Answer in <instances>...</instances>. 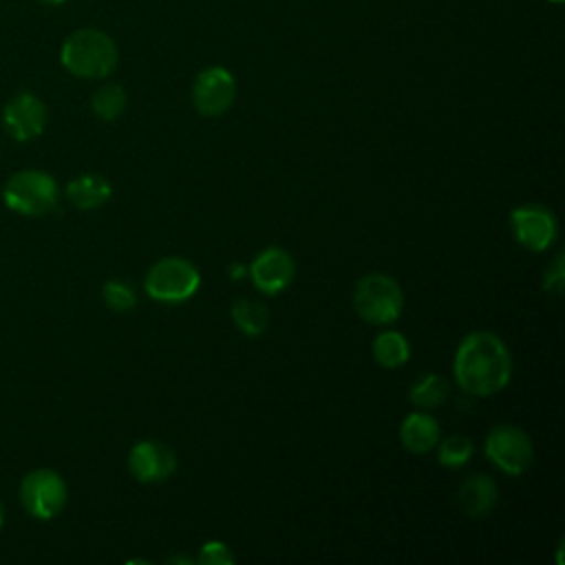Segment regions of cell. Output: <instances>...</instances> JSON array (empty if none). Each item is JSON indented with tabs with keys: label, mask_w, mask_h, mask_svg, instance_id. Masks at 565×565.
<instances>
[{
	"label": "cell",
	"mask_w": 565,
	"mask_h": 565,
	"mask_svg": "<svg viewBox=\"0 0 565 565\" xmlns=\"http://www.w3.org/2000/svg\"><path fill=\"white\" fill-rule=\"evenodd\" d=\"M452 373L463 393L488 397L508 386L512 377V355L497 333L472 331L455 351Z\"/></svg>",
	"instance_id": "1"
},
{
	"label": "cell",
	"mask_w": 565,
	"mask_h": 565,
	"mask_svg": "<svg viewBox=\"0 0 565 565\" xmlns=\"http://www.w3.org/2000/svg\"><path fill=\"white\" fill-rule=\"evenodd\" d=\"M60 62L79 79H104L117 68L119 49L106 31L84 26L62 42Z\"/></svg>",
	"instance_id": "2"
},
{
	"label": "cell",
	"mask_w": 565,
	"mask_h": 565,
	"mask_svg": "<svg viewBox=\"0 0 565 565\" xmlns=\"http://www.w3.org/2000/svg\"><path fill=\"white\" fill-rule=\"evenodd\" d=\"M2 201L11 212L20 216H44L57 207L60 185L53 179V174L44 170H18L4 183Z\"/></svg>",
	"instance_id": "3"
},
{
	"label": "cell",
	"mask_w": 565,
	"mask_h": 565,
	"mask_svg": "<svg viewBox=\"0 0 565 565\" xmlns=\"http://www.w3.org/2000/svg\"><path fill=\"white\" fill-rule=\"evenodd\" d=\"M353 309L369 324H391L404 309L402 287L388 274H366L355 282Z\"/></svg>",
	"instance_id": "4"
},
{
	"label": "cell",
	"mask_w": 565,
	"mask_h": 565,
	"mask_svg": "<svg viewBox=\"0 0 565 565\" xmlns=\"http://www.w3.org/2000/svg\"><path fill=\"white\" fill-rule=\"evenodd\" d=\"M201 287V274L192 260L181 256H166L157 260L146 274V294L166 305H177L190 300Z\"/></svg>",
	"instance_id": "5"
},
{
	"label": "cell",
	"mask_w": 565,
	"mask_h": 565,
	"mask_svg": "<svg viewBox=\"0 0 565 565\" xmlns=\"http://www.w3.org/2000/svg\"><path fill=\"white\" fill-rule=\"evenodd\" d=\"M18 494L22 508L33 519L51 521L66 508L68 486L57 470L35 468L22 477Z\"/></svg>",
	"instance_id": "6"
},
{
	"label": "cell",
	"mask_w": 565,
	"mask_h": 565,
	"mask_svg": "<svg viewBox=\"0 0 565 565\" xmlns=\"http://www.w3.org/2000/svg\"><path fill=\"white\" fill-rule=\"evenodd\" d=\"M486 457L505 475H523L534 459L532 439L525 430L512 424H499L488 430L483 444Z\"/></svg>",
	"instance_id": "7"
},
{
	"label": "cell",
	"mask_w": 565,
	"mask_h": 565,
	"mask_svg": "<svg viewBox=\"0 0 565 565\" xmlns=\"http://www.w3.org/2000/svg\"><path fill=\"white\" fill-rule=\"evenodd\" d=\"M236 79L223 66L203 68L192 84V106L203 117H218L234 104Z\"/></svg>",
	"instance_id": "8"
},
{
	"label": "cell",
	"mask_w": 565,
	"mask_h": 565,
	"mask_svg": "<svg viewBox=\"0 0 565 565\" xmlns=\"http://www.w3.org/2000/svg\"><path fill=\"white\" fill-rule=\"evenodd\" d=\"M510 225L519 245L530 252H545L558 234L556 216L552 214V210L539 203H525L514 207L510 212Z\"/></svg>",
	"instance_id": "9"
},
{
	"label": "cell",
	"mask_w": 565,
	"mask_h": 565,
	"mask_svg": "<svg viewBox=\"0 0 565 565\" xmlns=\"http://www.w3.org/2000/svg\"><path fill=\"white\" fill-rule=\"evenodd\" d=\"M46 106L44 102L29 90L13 95L2 108V126L11 139L24 143L40 137L46 128Z\"/></svg>",
	"instance_id": "10"
},
{
	"label": "cell",
	"mask_w": 565,
	"mask_h": 565,
	"mask_svg": "<svg viewBox=\"0 0 565 565\" xmlns=\"http://www.w3.org/2000/svg\"><path fill=\"white\" fill-rule=\"evenodd\" d=\"M128 470L141 483H159L177 470V455L161 441L143 439L130 448Z\"/></svg>",
	"instance_id": "11"
},
{
	"label": "cell",
	"mask_w": 565,
	"mask_h": 565,
	"mask_svg": "<svg viewBox=\"0 0 565 565\" xmlns=\"http://www.w3.org/2000/svg\"><path fill=\"white\" fill-rule=\"evenodd\" d=\"M247 271L258 291H263L265 296H274L291 285L296 276V263L289 252L280 247H267L249 263Z\"/></svg>",
	"instance_id": "12"
},
{
	"label": "cell",
	"mask_w": 565,
	"mask_h": 565,
	"mask_svg": "<svg viewBox=\"0 0 565 565\" xmlns=\"http://www.w3.org/2000/svg\"><path fill=\"white\" fill-rule=\"evenodd\" d=\"M499 501V488L488 475H470L457 490V503L470 519H481L492 512Z\"/></svg>",
	"instance_id": "13"
},
{
	"label": "cell",
	"mask_w": 565,
	"mask_h": 565,
	"mask_svg": "<svg viewBox=\"0 0 565 565\" xmlns=\"http://www.w3.org/2000/svg\"><path fill=\"white\" fill-rule=\"evenodd\" d=\"M439 437H441L439 422L426 411H415V413L406 415L399 426L402 446L415 455L433 450L437 446Z\"/></svg>",
	"instance_id": "14"
},
{
	"label": "cell",
	"mask_w": 565,
	"mask_h": 565,
	"mask_svg": "<svg viewBox=\"0 0 565 565\" xmlns=\"http://www.w3.org/2000/svg\"><path fill=\"white\" fill-rule=\"evenodd\" d=\"M110 194H113L110 183L106 181V177H102L97 172L77 174L66 185V199L71 201V205H75L77 210H84V212L102 207L110 199Z\"/></svg>",
	"instance_id": "15"
},
{
	"label": "cell",
	"mask_w": 565,
	"mask_h": 565,
	"mask_svg": "<svg viewBox=\"0 0 565 565\" xmlns=\"http://www.w3.org/2000/svg\"><path fill=\"white\" fill-rule=\"evenodd\" d=\"M373 358L384 369H399L411 358V344L399 331H382L371 344Z\"/></svg>",
	"instance_id": "16"
},
{
	"label": "cell",
	"mask_w": 565,
	"mask_h": 565,
	"mask_svg": "<svg viewBox=\"0 0 565 565\" xmlns=\"http://www.w3.org/2000/svg\"><path fill=\"white\" fill-rule=\"evenodd\" d=\"M230 313H232V320L238 327V331L249 338H258L267 329V322H269L267 307L252 298H238L232 305Z\"/></svg>",
	"instance_id": "17"
},
{
	"label": "cell",
	"mask_w": 565,
	"mask_h": 565,
	"mask_svg": "<svg viewBox=\"0 0 565 565\" xmlns=\"http://www.w3.org/2000/svg\"><path fill=\"white\" fill-rule=\"evenodd\" d=\"M448 380L437 373H426L417 377L408 391V399L419 408H437L448 397Z\"/></svg>",
	"instance_id": "18"
},
{
	"label": "cell",
	"mask_w": 565,
	"mask_h": 565,
	"mask_svg": "<svg viewBox=\"0 0 565 565\" xmlns=\"http://www.w3.org/2000/svg\"><path fill=\"white\" fill-rule=\"evenodd\" d=\"M90 108L102 121H115L126 110V90L115 82H106L93 93Z\"/></svg>",
	"instance_id": "19"
},
{
	"label": "cell",
	"mask_w": 565,
	"mask_h": 565,
	"mask_svg": "<svg viewBox=\"0 0 565 565\" xmlns=\"http://www.w3.org/2000/svg\"><path fill=\"white\" fill-rule=\"evenodd\" d=\"M437 459L446 468H461L466 466L475 455V444L466 435H450L444 441H437Z\"/></svg>",
	"instance_id": "20"
},
{
	"label": "cell",
	"mask_w": 565,
	"mask_h": 565,
	"mask_svg": "<svg viewBox=\"0 0 565 565\" xmlns=\"http://www.w3.org/2000/svg\"><path fill=\"white\" fill-rule=\"evenodd\" d=\"M102 300L113 311H130L137 305V291L126 280H106L102 285Z\"/></svg>",
	"instance_id": "21"
},
{
	"label": "cell",
	"mask_w": 565,
	"mask_h": 565,
	"mask_svg": "<svg viewBox=\"0 0 565 565\" xmlns=\"http://www.w3.org/2000/svg\"><path fill=\"white\" fill-rule=\"evenodd\" d=\"M196 563H201V565H232L234 556H232V552L225 543L207 541V543H203V547L196 556Z\"/></svg>",
	"instance_id": "22"
},
{
	"label": "cell",
	"mask_w": 565,
	"mask_h": 565,
	"mask_svg": "<svg viewBox=\"0 0 565 565\" xmlns=\"http://www.w3.org/2000/svg\"><path fill=\"white\" fill-rule=\"evenodd\" d=\"M563 282H565V271H563V254H556L554 263L545 269L543 274V289L545 291H552V294H558L563 289Z\"/></svg>",
	"instance_id": "23"
},
{
	"label": "cell",
	"mask_w": 565,
	"mask_h": 565,
	"mask_svg": "<svg viewBox=\"0 0 565 565\" xmlns=\"http://www.w3.org/2000/svg\"><path fill=\"white\" fill-rule=\"evenodd\" d=\"M243 274H247V267H243L241 263H234V265L230 267V276H232V278H241Z\"/></svg>",
	"instance_id": "24"
},
{
	"label": "cell",
	"mask_w": 565,
	"mask_h": 565,
	"mask_svg": "<svg viewBox=\"0 0 565 565\" xmlns=\"http://www.w3.org/2000/svg\"><path fill=\"white\" fill-rule=\"evenodd\" d=\"M40 4H46V7H60V4H64L66 0H38Z\"/></svg>",
	"instance_id": "25"
},
{
	"label": "cell",
	"mask_w": 565,
	"mask_h": 565,
	"mask_svg": "<svg viewBox=\"0 0 565 565\" xmlns=\"http://www.w3.org/2000/svg\"><path fill=\"white\" fill-rule=\"evenodd\" d=\"M2 523H4V508H2V503H0V530H2Z\"/></svg>",
	"instance_id": "26"
},
{
	"label": "cell",
	"mask_w": 565,
	"mask_h": 565,
	"mask_svg": "<svg viewBox=\"0 0 565 565\" xmlns=\"http://www.w3.org/2000/svg\"><path fill=\"white\" fill-rule=\"evenodd\" d=\"M547 2H563V0H547Z\"/></svg>",
	"instance_id": "27"
}]
</instances>
